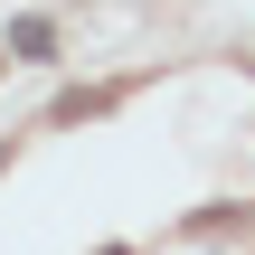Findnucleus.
I'll use <instances>...</instances> for the list:
<instances>
[{"label": "nucleus", "mask_w": 255, "mask_h": 255, "mask_svg": "<svg viewBox=\"0 0 255 255\" xmlns=\"http://www.w3.org/2000/svg\"><path fill=\"white\" fill-rule=\"evenodd\" d=\"M47 47H57L47 19H19V28H9V57H47Z\"/></svg>", "instance_id": "obj_1"}]
</instances>
